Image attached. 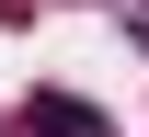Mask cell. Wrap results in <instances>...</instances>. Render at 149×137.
<instances>
[{"mask_svg": "<svg viewBox=\"0 0 149 137\" xmlns=\"http://www.w3.org/2000/svg\"><path fill=\"white\" fill-rule=\"evenodd\" d=\"M23 126H35V137H103V114H92V103H69V92H35V103H23Z\"/></svg>", "mask_w": 149, "mask_h": 137, "instance_id": "obj_1", "label": "cell"}]
</instances>
